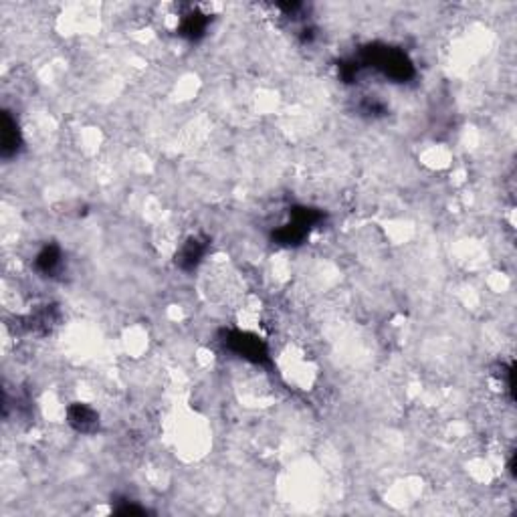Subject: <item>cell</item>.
<instances>
[{
    "label": "cell",
    "instance_id": "1",
    "mask_svg": "<svg viewBox=\"0 0 517 517\" xmlns=\"http://www.w3.org/2000/svg\"><path fill=\"white\" fill-rule=\"evenodd\" d=\"M69 422L81 431V433H91V431H95L97 429V414L93 413L91 408H87V406H75V408H71V413H69Z\"/></svg>",
    "mask_w": 517,
    "mask_h": 517
}]
</instances>
